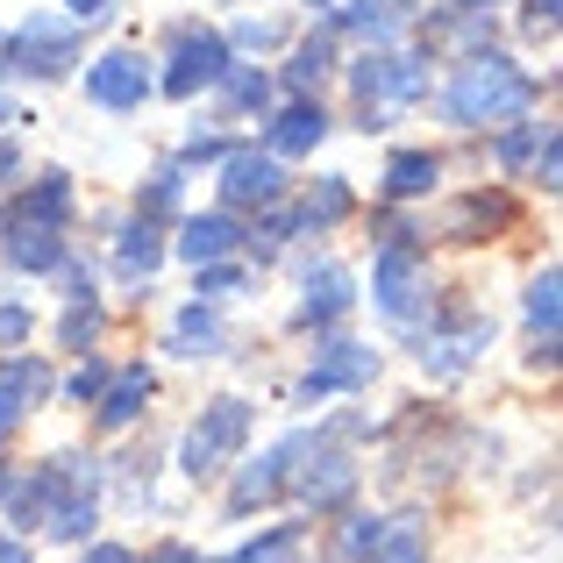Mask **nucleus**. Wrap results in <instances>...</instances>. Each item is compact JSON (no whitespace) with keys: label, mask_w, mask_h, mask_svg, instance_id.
Listing matches in <instances>:
<instances>
[{"label":"nucleus","mask_w":563,"mask_h":563,"mask_svg":"<svg viewBox=\"0 0 563 563\" xmlns=\"http://www.w3.org/2000/svg\"><path fill=\"white\" fill-rule=\"evenodd\" d=\"M528 108H536V79L499 51H471L464 65L450 71V86H442V114H450L456 129H499Z\"/></svg>","instance_id":"1"},{"label":"nucleus","mask_w":563,"mask_h":563,"mask_svg":"<svg viewBox=\"0 0 563 563\" xmlns=\"http://www.w3.org/2000/svg\"><path fill=\"white\" fill-rule=\"evenodd\" d=\"M243 442H250V407L243 399H207L200 421L179 442V471L186 478H214V471H229L243 456Z\"/></svg>","instance_id":"2"},{"label":"nucleus","mask_w":563,"mask_h":563,"mask_svg":"<svg viewBox=\"0 0 563 563\" xmlns=\"http://www.w3.org/2000/svg\"><path fill=\"white\" fill-rule=\"evenodd\" d=\"M372 300H378V314L393 321V329H413V321L428 314V257L413 243H385L378 250V264H372Z\"/></svg>","instance_id":"3"},{"label":"nucleus","mask_w":563,"mask_h":563,"mask_svg":"<svg viewBox=\"0 0 563 563\" xmlns=\"http://www.w3.org/2000/svg\"><path fill=\"white\" fill-rule=\"evenodd\" d=\"M8 71H22V79H65L71 65H79V22H57V14H29L22 29L8 36Z\"/></svg>","instance_id":"4"},{"label":"nucleus","mask_w":563,"mask_h":563,"mask_svg":"<svg viewBox=\"0 0 563 563\" xmlns=\"http://www.w3.org/2000/svg\"><path fill=\"white\" fill-rule=\"evenodd\" d=\"M350 79H357V100H364V114H372L364 129H378V108H407V100L428 93L421 57H393V51H364Z\"/></svg>","instance_id":"5"},{"label":"nucleus","mask_w":563,"mask_h":563,"mask_svg":"<svg viewBox=\"0 0 563 563\" xmlns=\"http://www.w3.org/2000/svg\"><path fill=\"white\" fill-rule=\"evenodd\" d=\"M151 93H157V71L143 65V51H108V57H93V65H86V100H93V108H108V114L143 108Z\"/></svg>","instance_id":"6"},{"label":"nucleus","mask_w":563,"mask_h":563,"mask_svg":"<svg viewBox=\"0 0 563 563\" xmlns=\"http://www.w3.org/2000/svg\"><path fill=\"white\" fill-rule=\"evenodd\" d=\"M493 343V321L485 314H471V307H456L450 321H428V335H421V364L435 378H456V372H471L478 364V350Z\"/></svg>","instance_id":"7"},{"label":"nucleus","mask_w":563,"mask_h":563,"mask_svg":"<svg viewBox=\"0 0 563 563\" xmlns=\"http://www.w3.org/2000/svg\"><path fill=\"white\" fill-rule=\"evenodd\" d=\"M229 65H235V57H229V43H221L214 29H186V36H179V51H172V65H165V79H157V86H165L172 100H192V93H207V86H214Z\"/></svg>","instance_id":"8"},{"label":"nucleus","mask_w":563,"mask_h":563,"mask_svg":"<svg viewBox=\"0 0 563 563\" xmlns=\"http://www.w3.org/2000/svg\"><path fill=\"white\" fill-rule=\"evenodd\" d=\"M286 192V157L272 151H221V200L229 207H264Z\"/></svg>","instance_id":"9"},{"label":"nucleus","mask_w":563,"mask_h":563,"mask_svg":"<svg viewBox=\"0 0 563 563\" xmlns=\"http://www.w3.org/2000/svg\"><path fill=\"white\" fill-rule=\"evenodd\" d=\"M307 442H314V435H286V442H278V450H264L257 464H243V478H235L229 507H235V514H250V507H272V499L286 493L292 464H300V456H307Z\"/></svg>","instance_id":"10"},{"label":"nucleus","mask_w":563,"mask_h":563,"mask_svg":"<svg viewBox=\"0 0 563 563\" xmlns=\"http://www.w3.org/2000/svg\"><path fill=\"white\" fill-rule=\"evenodd\" d=\"M314 464H292V493H300V507H314V514H335L350 493H357V464L350 456H335V450H307Z\"/></svg>","instance_id":"11"},{"label":"nucleus","mask_w":563,"mask_h":563,"mask_svg":"<svg viewBox=\"0 0 563 563\" xmlns=\"http://www.w3.org/2000/svg\"><path fill=\"white\" fill-rule=\"evenodd\" d=\"M378 372V350H364V343H329L314 357V372L300 378V399H329V393H357V385H372Z\"/></svg>","instance_id":"12"},{"label":"nucleus","mask_w":563,"mask_h":563,"mask_svg":"<svg viewBox=\"0 0 563 563\" xmlns=\"http://www.w3.org/2000/svg\"><path fill=\"white\" fill-rule=\"evenodd\" d=\"M8 264L14 272H57L65 264V229L36 214H8Z\"/></svg>","instance_id":"13"},{"label":"nucleus","mask_w":563,"mask_h":563,"mask_svg":"<svg viewBox=\"0 0 563 563\" xmlns=\"http://www.w3.org/2000/svg\"><path fill=\"white\" fill-rule=\"evenodd\" d=\"M321 136H329L321 100H292V108H278L272 122H264V151H272V157H307Z\"/></svg>","instance_id":"14"},{"label":"nucleus","mask_w":563,"mask_h":563,"mask_svg":"<svg viewBox=\"0 0 563 563\" xmlns=\"http://www.w3.org/2000/svg\"><path fill=\"white\" fill-rule=\"evenodd\" d=\"M357 307V278L343 272V264H321L314 278H307V300H300V321L307 329H335V321Z\"/></svg>","instance_id":"15"},{"label":"nucleus","mask_w":563,"mask_h":563,"mask_svg":"<svg viewBox=\"0 0 563 563\" xmlns=\"http://www.w3.org/2000/svg\"><path fill=\"white\" fill-rule=\"evenodd\" d=\"M507 221H514L507 192H464V200L442 214V235H450V243H485V235L507 229Z\"/></svg>","instance_id":"16"},{"label":"nucleus","mask_w":563,"mask_h":563,"mask_svg":"<svg viewBox=\"0 0 563 563\" xmlns=\"http://www.w3.org/2000/svg\"><path fill=\"white\" fill-rule=\"evenodd\" d=\"M407 22H413V0H350V8H335V29L364 36L372 51H385Z\"/></svg>","instance_id":"17"},{"label":"nucleus","mask_w":563,"mask_h":563,"mask_svg":"<svg viewBox=\"0 0 563 563\" xmlns=\"http://www.w3.org/2000/svg\"><path fill=\"white\" fill-rule=\"evenodd\" d=\"M235 250H243V229H235L229 214H192L186 235H179L186 264H221V257H235Z\"/></svg>","instance_id":"18"},{"label":"nucleus","mask_w":563,"mask_h":563,"mask_svg":"<svg viewBox=\"0 0 563 563\" xmlns=\"http://www.w3.org/2000/svg\"><path fill=\"white\" fill-rule=\"evenodd\" d=\"M51 393V372L43 364H29V357H14V364H0V435H8L14 421H22L36 399Z\"/></svg>","instance_id":"19"},{"label":"nucleus","mask_w":563,"mask_h":563,"mask_svg":"<svg viewBox=\"0 0 563 563\" xmlns=\"http://www.w3.org/2000/svg\"><path fill=\"white\" fill-rule=\"evenodd\" d=\"M143 399H151V372L143 364H129V372H108V385H100V428H129L143 413Z\"/></svg>","instance_id":"20"},{"label":"nucleus","mask_w":563,"mask_h":563,"mask_svg":"<svg viewBox=\"0 0 563 563\" xmlns=\"http://www.w3.org/2000/svg\"><path fill=\"white\" fill-rule=\"evenodd\" d=\"M357 563H428V528H421V514H393V521L378 528V542H372Z\"/></svg>","instance_id":"21"},{"label":"nucleus","mask_w":563,"mask_h":563,"mask_svg":"<svg viewBox=\"0 0 563 563\" xmlns=\"http://www.w3.org/2000/svg\"><path fill=\"white\" fill-rule=\"evenodd\" d=\"M435 179H442L435 151H393V165H385V192L393 200H421V192H435Z\"/></svg>","instance_id":"22"},{"label":"nucleus","mask_w":563,"mask_h":563,"mask_svg":"<svg viewBox=\"0 0 563 563\" xmlns=\"http://www.w3.org/2000/svg\"><path fill=\"white\" fill-rule=\"evenodd\" d=\"M172 350L179 357H214L221 350V314H214V300H192L179 321H172Z\"/></svg>","instance_id":"23"},{"label":"nucleus","mask_w":563,"mask_h":563,"mask_svg":"<svg viewBox=\"0 0 563 563\" xmlns=\"http://www.w3.org/2000/svg\"><path fill=\"white\" fill-rule=\"evenodd\" d=\"M114 264H122V272L129 278H151L157 272V264H165V235H157V221H129V229H122V250H114Z\"/></svg>","instance_id":"24"},{"label":"nucleus","mask_w":563,"mask_h":563,"mask_svg":"<svg viewBox=\"0 0 563 563\" xmlns=\"http://www.w3.org/2000/svg\"><path fill=\"white\" fill-rule=\"evenodd\" d=\"M335 71V29H321V36H307L300 51H292V65H286V86H300V93H314L321 79Z\"/></svg>","instance_id":"25"},{"label":"nucleus","mask_w":563,"mask_h":563,"mask_svg":"<svg viewBox=\"0 0 563 563\" xmlns=\"http://www.w3.org/2000/svg\"><path fill=\"white\" fill-rule=\"evenodd\" d=\"M350 207H357V200H350V179H321L300 207H292V214H300V229H314V235H321V229H335Z\"/></svg>","instance_id":"26"},{"label":"nucleus","mask_w":563,"mask_h":563,"mask_svg":"<svg viewBox=\"0 0 563 563\" xmlns=\"http://www.w3.org/2000/svg\"><path fill=\"white\" fill-rule=\"evenodd\" d=\"M214 86L229 93V108H235V114H264V108H272V79H264L257 65H229Z\"/></svg>","instance_id":"27"},{"label":"nucleus","mask_w":563,"mask_h":563,"mask_svg":"<svg viewBox=\"0 0 563 563\" xmlns=\"http://www.w3.org/2000/svg\"><path fill=\"white\" fill-rule=\"evenodd\" d=\"M14 214H36V221H57V229H65V221H71V179H65V172H43Z\"/></svg>","instance_id":"28"},{"label":"nucleus","mask_w":563,"mask_h":563,"mask_svg":"<svg viewBox=\"0 0 563 563\" xmlns=\"http://www.w3.org/2000/svg\"><path fill=\"white\" fill-rule=\"evenodd\" d=\"M556 286H563L556 264H542V272L528 278V329H536L542 343H556Z\"/></svg>","instance_id":"29"},{"label":"nucleus","mask_w":563,"mask_h":563,"mask_svg":"<svg viewBox=\"0 0 563 563\" xmlns=\"http://www.w3.org/2000/svg\"><path fill=\"white\" fill-rule=\"evenodd\" d=\"M179 192H186V172H179V165L151 172V186H143V221H165V214H179Z\"/></svg>","instance_id":"30"},{"label":"nucleus","mask_w":563,"mask_h":563,"mask_svg":"<svg viewBox=\"0 0 563 563\" xmlns=\"http://www.w3.org/2000/svg\"><path fill=\"white\" fill-rule=\"evenodd\" d=\"M556 136V129H542V122H528V129H514V136L507 143H499V165H507V172H521V165H536V157H542V143H550Z\"/></svg>","instance_id":"31"},{"label":"nucleus","mask_w":563,"mask_h":563,"mask_svg":"<svg viewBox=\"0 0 563 563\" xmlns=\"http://www.w3.org/2000/svg\"><path fill=\"white\" fill-rule=\"evenodd\" d=\"M93 335H100V300H71V314H65V329H57V343L86 357V343H93Z\"/></svg>","instance_id":"32"},{"label":"nucleus","mask_w":563,"mask_h":563,"mask_svg":"<svg viewBox=\"0 0 563 563\" xmlns=\"http://www.w3.org/2000/svg\"><path fill=\"white\" fill-rule=\"evenodd\" d=\"M300 556V528H272L264 542H250L243 556H229V563H292Z\"/></svg>","instance_id":"33"},{"label":"nucleus","mask_w":563,"mask_h":563,"mask_svg":"<svg viewBox=\"0 0 563 563\" xmlns=\"http://www.w3.org/2000/svg\"><path fill=\"white\" fill-rule=\"evenodd\" d=\"M200 272V300H229V292H243V272L235 264H192Z\"/></svg>","instance_id":"34"},{"label":"nucleus","mask_w":563,"mask_h":563,"mask_svg":"<svg viewBox=\"0 0 563 563\" xmlns=\"http://www.w3.org/2000/svg\"><path fill=\"white\" fill-rule=\"evenodd\" d=\"M378 528H385V521H372V514H350V528H343V556L357 563V556L378 542Z\"/></svg>","instance_id":"35"},{"label":"nucleus","mask_w":563,"mask_h":563,"mask_svg":"<svg viewBox=\"0 0 563 563\" xmlns=\"http://www.w3.org/2000/svg\"><path fill=\"white\" fill-rule=\"evenodd\" d=\"M100 385H108V364H93V357H86L79 372H71V385H65V393H71V399H86V407H93V399H100Z\"/></svg>","instance_id":"36"},{"label":"nucleus","mask_w":563,"mask_h":563,"mask_svg":"<svg viewBox=\"0 0 563 563\" xmlns=\"http://www.w3.org/2000/svg\"><path fill=\"white\" fill-rule=\"evenodd\" d=\"M8 343H29V307L22 300H0V350Z\"/></svg>","instance_id":"37"},{"label":"nucleus","mask_w":563,"mask_h":563,"mask_svg":"<svg viewBox=\"0 0 563 563\" xmlns=\"http://www.w3.org/2000/svg\"><path fill=\"white\" fill-rule=\"evenodd\" d=\"M521 22L536 29V36H550V29H556V0H528V14H521Z\"/></svg>","instance_id":"38"},{"label":"nucleus","mask_w":563,"mask_h":563,"mask_svg":"<svg viewBox=\"0 0 563 563\" xmlns=\"http://www.w3.org/2000/svg\"><path fill=\"white\" fill-rule=\"evenodd\" d=\"M79 563H136V550H122V542H100V550H86Z\"/></svg>","instance_id":"39"},{"label":"nucleus","mask_w":563,"mask_h":563,"mask_svg":"<svg viewBox=\"0 0 563 563\" xmlns=\"http://www.w3.org/2000/svg\"><path fill=\"white\" fill-rule=\"evenodd\" d=\"M71 8V22H100V14H108V0H65Z\"/></svg>","instance_id":"40"},{"label":"nucleus","mask_w":563,"mask_h":563,"mask_svg":"<svg viewBox=\"0 0 563 563\" xmlns=\"http://www.w3.org/2000/svg\"><path fill=\"white\" fill-rule=\"evenodd\" d=\"M14 172H22V151H14V143H8V136H0V186H8V179H14Z\"/></svg>","instance_id":"41"},{"label":"nucleus","mask_w":563,"mask_h":563,"mask_svg":"<svg viewBox=\"0 0 563 563\" xmlns=\"http://www.w3.org/2000/svg\"><path fill=\"white\" fill-rule=\"evenodd\" d=\"M151 563H200V556H192L186 542H165V550H151Z\"/></svg>","instance_id":"42"},{"label":"nucleus","mask_w":563,"mask_h":563,"mask_svg":"<svg viewBox=\"0 0 563 563\" xmlns=\"http://www.w3.org/2000/svg\"><path fill=\"white\" fill-rule=\"evenodd\" d=\"M0 563H29V550L22 542H0Z\"/></svg>","instance_id":"43"},{"label":"nucleus","mask_w":563,"mask_h":563,"mask_svg":"<svg viewBox=\"0 0 563 563\" xmlns=\"http://www.w3.org/2000/svg\"><path fill=\"white\" fill-rule=\"evenodd\" d=\"M456 8H478L485 14V8H499V0H456Z\"/></svg>","instance_id":"44"},{"label":"nucleus","mask_w":563,"mask_h":563,"mask_svg":"<svg viewBox=\"0 0 563 563\" xmlns=\"http://www.w3.org/2000/svg\"><path fill=\"white\" fill-rule=\"evenodd\" d=\"M8 122H14V108H8V100H0V129H8Z\"/></svg>","instance_id":"45"},{"label":"nucleus","mask_w":563,"mask_h":563,"mask_svg":"<svg viewBox=\"0 0 563 563\" xmlns=\"http://www.w3.org/2000/svg\"><path fill=\"white\" fill-rule=\"evenodd\" d=\"M0 493H8V471H0Z\"/></svg>","instance_id":"46"}]
</instances>
